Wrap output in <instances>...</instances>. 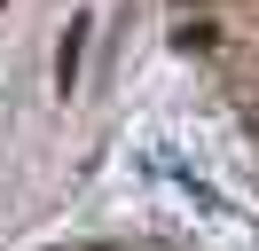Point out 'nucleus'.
Wrapping results in <instances>:
<instances>
[{"label":"nucleus","instance_id":"f257e3e1","mask_svg":"<svg viewBox=\"0 0 259 251\" xmlns=\"http://www.w3.org/2000/svg\"><path fill=\"white\" fill-rule=\"evenodd\" d=\"M87 24H95V16H71L63 24V39H55V87H79V55H87Z\"/></svg>","mask_w":259,"mask_h":251},{"label":"nucleus","instance_id":"f03ea898","mask_svg":"<svg viewBox=\"0 0 259 251\" xmlns=\"http://www.w3.org/2000/svg\"><path fill=\"white\" fill-rule=\"evenodd\" d=\"M181 47H189V55H196V47H220V31H212V24H181Z\"/></svg>","mask_w":259,"mask_h":251}]
</instances>
